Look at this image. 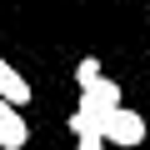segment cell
<instances>
[{
  "mask_svg": "<svg viewBox=\"0 0 150 150\" xmlns=\"http://www.w3.org/2000/svg\"><path fill=\"white\" fill-rule=\"evenodd\" d=\"M75 85H80V95H85V100H95L100 110H115V105H125L120 85H115L110 75L100 70V60H95V55H85L80 65H75Z\"/></svg>",
  "mask_w": 150,
  "mask_h": 150,
  "instance_id": "1",
  "label": "cell"
},
{
  "mask_svg": "<svg viewBox=\"0 0 150 150\" xmlns=\"http://www.w3.org/2000/svg\"><path fill=\"white\" fill-rule=\"evenodd\" d=\"M100 135H105V145H145V115L140 110H130V105H115V110H105V120H100Z\"/></svg>",
  "mask_w": 150,
  "mask_h": 150,
  "instance_id": "2",
  "label": "cell"
},
{
  "mask_svg": "<svg viewBox=\"0 0 150 150\" xmlns=\"http://www.w3.org/2000/svg\"><path fill=\"white\" fill-rule=\"evenodd\" d=\"M30 145V125L20 115V105L0 100V150H25Z\"/></svg>",
  "mask_w": 150,
  "mask_h": 150,
  "instance_id": "3",
  "label": "cell"
},
{
  "mask_svg": "<svg viewBox=\"0 0 150 150\" xmlns=\"http://www.w3.org/2000/svg\"><path fill=\"white\" fill-rule=\"evenodd\" d=\"M0 100H10V105H30V80H25V75L5 60V55H0Z\"/></svg>",
  "mask_w": 150,
  "mask_h": 150,
  "instance_id": "4",
  "label": "cell"
},
{
  "mask_svg": "<svg viewBox=\"0 0 150 150\" xmlns=\"http://www.w3.org/2000/svg\"><path fill=\"white\" fill-rule=\"evenodd\" d=\"M75 150H105V135H75Z\"/></svg>",
  "mask_w": 150,
  "mask_h": 150,
  "instance_id": "5",
  "label": "cell"
}]
</instances>
